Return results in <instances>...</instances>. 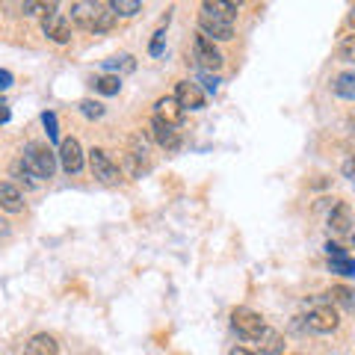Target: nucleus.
<instances>
[{"mask_svg":"<svg viewBox=\"0 0 355 355\" xmlns=\"http://www.w3.org/2000/svg\"><path fill=\"white\" fill-rule=\"evenodd\" d=\"M0 207H3L6 214H18V210L24 207V198H21V190L15 184L0 181Z\"/></svg>","mask_w":355,"mask_h":355,"instance_id":"obj_15","label":"nucleus"},{"mask_svg":"<svg viewBox=\"0 0 355 355\" xmlns=\"http://www.w3.org/2000/svg\"><path fill=\"white\" fill-rule=\"evenodd\" d=\"M193 60L202 65L207 74L222 69V53H219V48L214 44V39H207L205 33H198V36L193 39Z\"/></svg>","mask_w":355,"mask_h":355,"instance_id":"obj_6","label":"nucleus"},{"mask_svg":"<svg viewBox=\"0 0 355 355\" xmlns=\"http://www.w3.org/2000/svg\"><path fill=\"white\" fill-rule=\"evenodd\" d=\"M228 355H258V352H252V349H246V347H234Z\"/></svg>","mask_w":355,"mask_h":355,"instance_id":"obj_33","label":"nucleus"},{"mask_svg":"<svg viewBox=\"0 0 355 355\" xmlns=\"http://www.w3.org/2000/svg\"><path fill=\"white\" fill-rule=\"evenodd\" d=\"M21 160H24V169L33 178H53V172H57V154L44 142H30L21 154Z\"/></svg>","mask_w":355,"mask_h":355,"instance_id":"obj_2","label":"nucleus"},{"mask_svg":"<svg viewBox=\"0 0 355 355\" xmlns=\"http://www.w3.org/2000/svg\"><path fill=\"white\" fill-rule=\"evenodd\" d=\"M95 89H98L101 95H119L121 77H119V74H104V77H98V80H95Z\"/></svg>","mask_w":355,"mask_h":355,"instance_id":"obj_20","label":"nucleus"},{"mask_svg":"<svg viewBox=\"0 0 355 355\" xmlns=\"http://www.w3.org/2000/svg\"><path fill=\"white\" fill-rule=\"evenodd\" d=\"M343 175L352 178V181H355V154H352V157H349L347 163H343Z\"/></svg>","mask_w":355,"mask_h":355,"instance_id":"obj_31","label":"nucleus"},{"mask_svg":"<svg viewBox=\"0 0 355 355\" xmlns=\"http://www.w3.org/2000/svg\"><path fill=\"white\" fill-rule=\"evenodd\" d=\"M202 9H207V12L231 21V24H234V18H237V3H225V0H205Z\"/></svg>","mask_w":355,"mask_h":355,"instance_id":"obj_19","label":"nucleus"},{"mask_svg":"<svg viewBox=\"0 0 355 355\" xmlns=\"http://www.w3.org/2000/svg\"><path fill=\"white\" fill-rule=\"evenodd\" d=\"M9 119V110H6V98L0 95V121H6Z\"/></svg>","mask_w":355,"mask_h":355,"instance_id":"obj_32","label":"nucleus"},{"mask_svg":"<svg viewBox=\"0 0 355 355\" xmlns=\"http://www.w3.org/2000/svg\"><path fill=\"white\" fill-rule=\"evenodd\" d=\"M110 6H113V12L121 15V18H130V15H137L139 9H142L139 0H113Z\"/></svg>","mask_w":355,"mask_h":355,"instance_id":"obj_22","label":"nucleus"},{"mask_svg":"<svg viewBox=\"0 0 355 355\" xmlns=\"http://www.w3.org/2000/svg\"><path fill=\"white\" fill-rule=\"evenodd\" d=\"M57 352H60V347L51 335H33L24 349V355H57Z\"/></svg>","mask_w":355,"mask_h":355,"instance_id":"obj_16","label":"nucleus"},{"mask_svg":"<svg viewBox=\"0 0 355 355\" xmlns=\"http://www.w3.org/2000/svg\"><path fill=\"white\" fill-rule=\"evenodd\" d=\"M42 30H44V36H48L51 42H57V44L71 42V15H65L57 9V12L42 18Z\"/></svg>","mask_w":355,"mask_h":355,"instance_id":"obj_7","label":"nucleus"},{"mask_svg":"<svg viewBox=\"0 0 355 355\" xmlns=\"http://www.w3.org/2000/svg\"><path fill=\"white\" fill-rule=\"evenodd\" d=\"M151 137H154V142H157L163 151H178V148H181V130L172 128V125H166V121L157 119V116L151 119Z\"/></svg>","mask_w":355,"mask_h":355,"instance_id":"obj_11","label":"nucleus"},{"mask_svg":"<svg viewBox=\"0 0 355 355\" xmlns=\"http://www.w3.org/2000/svg\"><path fill=\"white\" fill-rule=\"evenodd\" d=\"M284 349V340L275 329H263V335L254 340V352L258 355H282Z\"/></svg>","mask_w":355,"mask_h":355,"instance_id":"obj_14","label":"nucleus"},{"mask_svg":"<svg viewBox=\"0 0 355 355\" xmlns=\"http://www.w3.org/2000/svg\"><path fill=\"white\" fill-rule=\"evenodd\" d=\"M231 329H234L243 340H252L254 343V340L263 335L266 323H263V317L258 314V311H252V308H234V311H231Z\"/></svg>","mask_w":355,"mask_h":355,"instance_id":"obj_3","label":"nucleus"},{"mask_svg":"<svg viewBox=\"0 0 355 355\" xmlns=\"http://www.w3.org/2000/svg\"><path fill=\"white\" fill-rule=\"evenodd\" d=\"M331 89H335V95H338V98L355 101V69L340 71V74L335 77V83H331Z\"/></svg>","mask_w":355,"mask_h":355,"instance_id":"obj_17","label":"nucleus"},{"mask_svg":"<svg viewBox=\"0 0 355 355\" xmlns=\"http://www.w3.org/2000/svg\"><path fill=\"white\" fill-rule=\"evenodd\" d=\"M349 18H352V24H355V6H352V15Z\"/></svg>","mask_w":355,"mask_h":355,"instance_id":"obj_34","label":"nucleus"},{"mask_svg":"<svg viewBox=\"0 0 355 355\" xmlns=\"http://www.w3.org/2000/svg\"><path fill=\"white\" fill-rule=\"evenodd\" d=\"M57 157H60L62 172L77 175V172L83 169V148H80V142H77V139H62Z\"/></svg>","mask_w":355,"mask_h":355,"instance_id":"obj_12","label":"nucleus"},{"mask_svg":"<svg viewBox=\"0 0 355 355\" xmlns=\"http://www.w3.org/2000/svg\"><path fill=\"white\" fill-rule=\"evenodd\" d=\"M326 252H329V258H347V249H340L338 243H329Z\"/></svg>","mask_w":355,"mask_h":355,"instance_id":"obj_29","label":"nucleus"},{"mask_svg":"<svg viewBox=\"0 0 355 355\" xmlns=\"http://www.w3.org/2000/svg\"><path fill=\"white\" fill-rule=\"evenodd\" d=\"M329 270L338 272V275H355V261L349 258H329Z\"/></svg>","mask_w":355,"mask_h":355,"instance_id":"obj_23","label":"nucleus"},{"mask_svg":"<svg viewBox=\"0 0 355 355\" xmlns=\"http://www.w3.org/2000/svg\"><path fill=\"white\" fill-rule=\"evenodd\" d=\"M104 69H107V71H133V69H137V62H133L130 53H121V57L104 60Z\"/></svg>","mask_w":355,"mask_h":355,"instance_id":"obj_21","label":"nucleus"},{"mask_svg":"<svg viewBox=\"0 0 355 355\" xmlns=\"http://www.w3.org/2000/svg\"><path fill=\"white\" fill-rule=\"evenodd\" d=\"M326 299L331 305H340L343 311H355V291H349V287H343V284L331 287V291L326 293Z\"/></svg>","mask_w":355,"mask_h":355,"instance_id":"obj_18","label":"nucleus"},{"mask_svg":"<svg viewBox=\"0 0 355 355\" xmlns=\"http://www.w3.org/2000/svg\"><path fill=\"white\" fill-rule=\"evenodd\" d=\"M329 228H331V234H338V237H355V216H352V207L347 202H338L331 207Z\"/></svg>","mask_w":355,"mask_h":355,"instance_id":"obj_9","label":"nucleus"},{"mask_svg":"<svg viewBox=\"0 0 355 355\" xmlns=\"http://www.w3.org/2000/svg\"><path fill=\"white\" fill-rule=\"evenodd\" d=\"M202 83L210 89V92H216V86H219V80H216V77H214V74H207V71L202 74Z\"/></svg>","mask_w":355,"mask_h":355,"instance_id":"obj_30","label":"nucleus"},{"mask_svg":"<svg viewBox=\"0 0 355 355\" xmlns=\"http://www.w3.org/2000/svg\"><path fill=\"white\" fill-rule=\"evenodd\" d=\"M116 18L119 15L113 12V6L104 3V0H77V3H71V21L86 33L113 30Z\"/></svg>","mask_w":355,"mask_h":355,"instance_id":"obj_1","label":"nucleus"},{"mask_svg":"<svg viewBox=\"0 0 355 355\" xmlns=\"http://www.w3.org/2000/svg\"><path fill=\"white\" fill-rule=\"evenodd\" d=\"M163 42H166V33L163 30H157V33H154V39H151V57H160V53H163Z\"/></svg>","mask_w":355,"mask_h":355,"instance_id":"obj_27","label":"nucleus"},{"mask_svg":"<svg viewBox=\"0 0 355 355\" xmlns=\"http://www.w3.org/2000/svg\"><path fill=\"white\" fill-rule=\"evenodd\" d=\"M338 51H340V57H343V60L355 62V33H347V36H340Z\"/></svg>","mask_w":355,"mask_h":355,"instance_id":"obj_24","label":"nucleus"},{"mask_svg":"<svg viewBox=\"0 0 355 355\" xmlns=\"http://www.w3.org/2000/svg\"><path fill=\"white\" fill-rule=\"evenodd\" d=\"M308 329L311 331H320V335H329V331H335L338 329V311H335V305L329 302V299L323 296V299H317L314 305H311V311H308Z\"/></svg>","mask_w":355,"mask_h":355,"instance_id":"obj_4","label":"nucleus"},{"mask_svg":"<svg viewBox=\"0 0 355 355\" xmlns=\"http://www.w3.org/2000/svg\"><path fill=\"white\" fill-rule=\"evenodd\" d=\"M89 166H92V175L101 184H107V187H116L121 181V169L113 160H110V154L104 148H92V151H89Z\"/></svg>","mask_w":355,"mask_h":355,"instance_id":"obj_5","label":"nucleus"},{"mask_svg":"<svg viewBox=\"0 0 355 355\" xmlns=\"http://www.w3.org/2000/svg\"><path fill=\"white\" fill-rule=\"evenodd\" d=\"M352 184H355V181H352Z\"/></svg>","mask_w":355,"mask_h":355,"instance_id":"obj_35","label":"nucleus"},{"mask_svg":"<svg viewBox=\"0 0 355 355\" xmlns=\"http://www.w3.org/2000/svg\"><path fill=\"white\" fill-rule=\"evenodd\" d=\"M175 98H178V104L184 107V113L187 110H202L207 104V98H205V89L193 83V80H181L175 86Z\"/></svg>","mask_w":355,"mask_h":355,"instance_id":"obj_10","label":"nucleus"},{"mask_svg":"<svg viewBox=\"0 0 355 355\" xmlns=\"http://www.w3.org/2000/svg\"><path fill=\"white\" fill-rule=\"evenodd\" d=\"M80 113L86 119H101L104 116V104H98V101H83L80 104Z\"/></svg>","mask_w":355,"mask_h":355,"instance_id":"obj_26","label":"nucleus"},{"mask_svg":"<svg viewBox=\"0 0 355 355\" xmlns=\"http://www.w3.org/2000/svg\"><path fill=\"white\" fill-rule=\"evenodd\" d=\"M12 86V71H6V69H0V92H6V89Z\"/></svg>","mask_w":355,"mask_h":355,"instance_id":"obj_28","label":"nucleus"},{"mask_svg":"<svg viewBox=\"0 0 355 355\" xmlns=\"http://www.w3.org/2000/svg\"><path fill=\"white\" fill-rule=\"evenodd\" d=\"M42 125H44V130H48V139H51V142L60 137V130H57V116H53L51 110H48V113H42Z\"/></svg>","mask_w":355,"mask_h":355,"instance_id":"obj_25","label":"nucleus"},{"mask_svg":"<svg viewBox=\"0 0 355 355\" xmlns=\"http://www.w3.org/2000/svg\"><path fill=\"white\" fill-rule=\"evenodd\" d=\"M198 27H202V33L210 39H219V42H228L231 36H234V24L231 21H225V18H219V15H214V12H207V9H202L198 12Z\"/></svg>","mask_w":355,"mask_h":355,"instance_id":"obj_8","label":"nucleus"},{"mask_svg":"<svg viewBox=\"0 0 355 355\" xmlns=\"http://www.w3.org/2000/svg\"><path fill=\"white\" fill-rule=\"evenodd\" d=\"M154 116L163 119L166 125L178 128L184 121V107L178 104V98H160V101H157V113H154Z\"/></svg>","mask_w":355,"mask_h":355,"instance_id":"obj_13","label":"nucleus"}]
</instances>
